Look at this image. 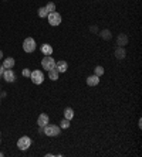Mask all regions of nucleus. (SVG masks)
<instances>
[{
	"instance_id": "obj_11",
	"label": "nucleus",
	"mask_w": 142,
	"mask_h": 157,
	"mask_svg": "<svg viewBox=\"0 0 142 157\" xmlns=\"http://www.w3.org/2000/svg\"><path fill=\"white\" fill-rule=\"evenodd\" d=\"M98 84H100V77H97V75H90L87 78V85L88 86H97Z\"/></svg>"
},
{
	"instance_id": "obj_13",
	"label": "nucleus",
	"mask_w": 142,
	"mask_h": 157,
	"mask_svg": "<svg viewBox=\"0 0 142 157\" xmlns=\"http://www.w3.org/2000/svg\"><path fill=\"white\" fill-rule=\"evenodd\" d=\"M56 70L58 71V72H65V71L68 70V64L65 61H58L56 62Z\"/></svg>"
},
{
	"instance_id": "obj_1",
	"label": "nucleus",
	"mask_w": 142,
	"mask_h": 157,
	"mask_svg": "<svg viewBox=\"0 0 142 157\" xmlns=\"http://www.w3.org/2000/svg\"><path fill=\"white\" fill-rule=\"evenodd\" d=\"M60 130L61 128L60 126H57V124H45L44 128H43V132H44L45 136H49V137H56V136L60 135Z\"/></svg>"
},
{
	"instance_id": "obj_6",
	"label": "nucleus",
	"mask_w": 142,
	"mask_h": 157,
	"mask_svg": "<svg viewBox=\"0 0 142 157\" xmlns=\"http://www.w3.org/2000/svg\"><path fill=\"white\" fill-rule=\"evenodd\" d=\"M31 146V139L29 137V136H23V137H20L19 140H17V147H19L20 150H27L29 147Z\"/></svg>"
},
{
	"instance_id": "obj_22",
	"label": "nucleus",
	"mask_w": 142,
	"mask_h": 157,
	"mask_svg": "<svg viewBox=\"0 0 142 157\" xmlns=\"http://www.w3.org/2000/svg\"><path fill=\"white\" fill-rule=\"evenodd\" d=\"M90 31H91L93 34H97L98 31H100V30H98V27H97V26H91V27H90Z\"/></svg>"
},
{
	"instance_id": "obj_15",
	"label": "nucleus",
	"mask_w": 142,
	"mask_h": 157,
	"mask_svg": "<svg viewBox=\"0 0 142 157\" xmlns=\"http://www.w3.org/2000/svg\"><path fill=\"white\" fill-rule=\"evenodd\" d=\"M40 50L44 55H51L53 54V47L50 45V44H43V45L40 47Z\"/></svg>"
},
{
	"instance_id": "obj_24",
	"label": "nucleus",
	"mask_w": 142,
	"mask_h": 157,
	"mask_svg": "<svg viewBox=\"0 0 142 157\" xmlns=\"http://www.w3.org/2000/svg\"><path fill=\"white\" fill-rule=\"evenodd\" d=\"M3 72H4V67L2 65V67H0V78L3 77Z\"/></svg>"
},
{
	"instance_id": "obj_23",
	"label": "nucleus",
	"mask_w": 142,
	"mask_h": 157,
	"mask_svg": "<svg viewBox=\"0 0 142 157\" xmlns=\"http://www.w3.org/2000/svg\"><path fill=\"white\" fill-rule=\"evenodd\" d=\"M30 74H31L30 70H23V77H29V78H30Z\"/></svg>"
},
{
	"instance_id": "obj_8",
	"label": "nucleus",
	"mask_w": 142,
	"mask_h": 157,
	"mask_svg": "<svg viewBox=\"0 0 142 157\" xmlns=\"http://www.w3.org/2000/svg\"><path fill=\"white\" fill-rule=\"evenodd\" d=\"M50 121V117L47 113H40V116L37 117V124H38V128H44L45 124L49 123Z\"/></svg>"
},
{
	"instance_id": "obj_12",
	"label": "nucleus",
	"mask_w": 142,
	"mask_h": 157,
	"mask_svg": "<svg viewBox=\"0 0 142 157\" xmlns=\"http://www.w3.org/2000/svg\"><path fill=\"white\" fill-rule=\"evenodd\" d=\"M14 64H16V61H14V58H11V57H7V58L3 59L4 70H11V68L14 67Z\"/></svg>"
},
{
	"instance_id": "obj_20",
	"label": "nucleus",
	"mask_w": 142,
	"mask_h": 157,
	"mask_svg": "<svg viewBox=\"0 0 142 157\" xmlns=\"http://www.w3.org/2000/svg\"><path fill=\"white\" fill-rule=\"evenodd\" d=\"M71 126V123H70V121H68V119H65V117H64L63 121H61V123H60V128L61 129H68Z\"/></svg>"
},
{
	"instance_id": "obj_26",
	"label": "nucleus",
	"mask_w": 142,
	"mask_h": 157,
	"mask_svg": "<svg viewBox=\"0 0 142 157\" xmlns=\"http://www.w3.org/2000/svg\"><path fill=\"white\" fill-rule=\"evenodd\" d=\"M0 157H3V153H0Z\"/></svg>"
},
{
	"instance_id": "obj_21",
	"label": "nucleus",
	"mask_w": 142,
	"mask_h": 157,
	"mask_svg": "<svg viewBox=\"0 0 142 157\" xmlns=\"http://www.w3.org/2000/svg\"><path fill=\"white\" fill-rule=\"evenodd\" d=\"M45 9L49 10V13H51V11H56V4L53 3V2H49V3H47V6H45Z\"/></svg>"
},
{
	"instance_id": "obj_19",
	"label": "nucleus",
	"mask_w": 142,
	"mask_h": 157,
	"mask_svg": "<svg viewBox=\"0 0 142 157\" xmlns=\"http://www.w3.org/2000/svg\"><path fill=\"white\" fill-rule=\"evenodd\" d=\"M37 11H38V17H41V18H45L47 16H49V10L45 9V6L44 7H40Z\"/></svg>"
},
{
	"instance_id": "obj_10",
	"label": "nucleus",
	"mask_w": 142,
	"mask_h": 157,
	"mask_svg": "<svg viewBox=\"0 0 142 157\" xmlns=\"http://www.w3.org/2000/svg\"><path fill=\"white\" fill-rule=\"evenodd\" d=\"M128 44V36L127 34H120L116 37V45L118 47H125Z\"/></svg>"
},
{
	"instance_id": "obj_17",
	"label": "nucleus",
	"mask_w": 142,
	"mask_h": 157,
	"mask_svg": "<svg viewBox=\"0 0 142 157\" xmlns=\"http://www.w3.org/2000/svg\"><path fill=\"white\" fill-rule=\"evenodd\" d=\"M58 75H60V72H58L56 68H53V70L49 71V77H50V79H53V81H57V79H58Z\"/></svg>"
},
{
	"instance_id": "obj_25",
	"label": "nucleus",
	"mask_w": 142,
	"mask_h": 157,
	"mask_svg": "<svg viewBox=\"0 0 142 157\" xmlns=\"http://www.w3.org/2000/svg\"><path fill=\"white\" fill-rule=\"evenodd\" d=\"M0 59H3V51L0 50Z\"/></svg>"
},
{
	"instance_id": "obj_5",
	"label": "nucleus",
	"mask_w": 142,
	"mask_h": 157,
	"mask_svg": "<svg viewBox=\"0 0 142 157\" xmlns=\"http://www.w3.org/2000/svg\"><path fill=\"white\" fill-rule=\"evenodd\" d=\"M36 48H37V44H36L34 38L29 37V38L24 40V43H23V50L26 52H33V51H36Z\"/></svg>"
},
{
	"instance_id": "obj_9",
	"label": "nucleus",
	"mask_w": 142,
	"mask_h": 157,
	"mask_svg": "<svg viewBox=\"0 0 142 157\" xmlns=\"http://www.w3.org/2000/svg\"><path fill=\"white\" fill-rule=\"evenodd\" d=\"M114 55H115L116 59H124L125 57H127V51H125V48L124 47H116Z\"/></svg>"
},
{
	"instance_id": "obj_16",
	"label": "nucleus",
	"mask_w": 142,
	"mask_h": 157,
	"mask_svg": "<svg viewBox=\"0 0 142 157\" xmlns=\"http://www.w3.org/2000/svg\"><path fill=\"white\" fill-rule=\"evenodd\" d=\"M64 117L68 119V121H71V119L74 117V109H73V108H65V109H64Z\"/></svg>"
},
{
	"instance_id": "obj_18",
	"label": "nucleus",
	"mask_w": 142,
	"mask_h": 157,
	"mask_svg": "<svg viewBox=\"0 0 142 157\" xmlns=\"http://www.w3.org/2000/svg\"><path fill=\"white\" fill-rule=\"evenodd\" d=\"M104 67H101V65H97L95 68H94V75H97V77H102L104 75Z\"/></svg>"
},
{
	"instance_id": "obj_28",
	"label": "nucleus",
	"mask_w": 142,
	"mask_h": 157,
	"mask_svg": "<svg viewBox=\"0 0 142 157\" xmlns=\"http://www.w3.org/2000/svg\"><path fill=\"white\" fill-rule=\"evenodd\" d=\"M0 89H2V86H0Z\"/></svg>"
},
{
	"instance_id": "obj_4",
	"label": "nucleus",
	"mask_w": 142,
	"mask_h": 157,
	"mask_svg": "<svg viewBox=\"0 0 142 157\" xmlns=\"http://www.w3.org/2000/svg\"><path fill=\"white\" fill-rule=\"evenodd\" d=\"M41 67H43V70L50 71V70H53V68H56V61H54L53 57L45 55L44 58H43V61H41Z\"/></svg>"
},
{
	"instance_id": "obj_2",
	"label": "nucleus",
	"mask_w": 142,
	"mask_h": 157,
	"mask_svg": "<svg viewBox=\"0 0 142 157\" xmlns=\"http://www.w3.org/2000/svg\"><path fill=\"white\" fill-rule=\"evenodd\" d=\"M30 79H31V82H33V84H36V85L43 84V81H44V75H43V71H40V70L31 71Z\"/></svg>"
},
{
	"instance_id": "obj_7",
	"label": "nucleus",
	"mask_w": 142,
	"mask_h": 157,
	"mask_svg": "<svg viewBox=\"0 0 142 157\" xmlns=\"http://www.w3.org/2000/svg\"><path fill=\"white\" fill-rule=\"evenodd\" d=\"M3 79L6 81V82H9V84H11V82H14L16 81V74L13 70H4L3 72Z\"/></svg>"
},
{
	"instance_id": "obj_14",
	"label": "nucleus",
	"mask_w": 142,
	"mask_h": 157,
	"mask_svg": "<svg viewBox=\"0 0 142 157\" xmlns=\"http://www.w3.org/2000/svg\"><path fill=\"white\" fill-rule=\"evenodd\" d=\"M98 34H100V37H101L102 40H105V41L111 40V37H112L111 31H109L108 29H104V30H101V31H98Z\"/></svg>"
},
{
	"instance_id": "obj_27",
	"label": "nucleus",
	"mask_w": 142,
	"mask_h": 157,
	"mask_svg": "<svg viewBox=\"0 0 142 157\" xmlns=\"http://www.w3.org/2000/svg\"><path fill=\"white\" fill-rule=\"evenodd\" d=\"M0 103H2V96H0Z\"/></svg>"
},
{
	"instance_id": "obj_3",
	"label": "nucleus",
	"mask_w": 142,
	"mask_h": 157,
	"mask_svg": "<svg viewBox=\"0 0 142 157\" xmlns=\"http://www.w3.org/2000/svg\"><path fill=\"white\" fill-rule=\"evenodd\" d=\"M47 18H49V24H50V26H53V27L60 26V23H61L60 13H57V11H51V13H49Z\"/></svg>"
}]
</instances>
